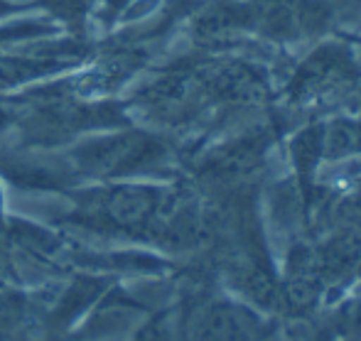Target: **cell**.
<instances>
[{"label":"cell","instance_id":"cell-1","mask_svg":"<svg viewBox=\"0 0 361 341\" xmlns=\"http://www.w3.org/2000/svg\"><path fill=\"white\" fill-rule=\"evenodd\" d=\"M167 213V194L157 187L118 185L91 192L79 202V216L96 228L143 233Z\"/></svg>","mask_w":361,"mask_h":341},{"label":"cell","instance_id":"cell-2","mask_svg":"<svg viewBox=\"0 0 361 341\" xmlns=\"http://www.w3.org/2000/svg\"><path fill=\"white\" fill-rule=\"evenodd\" d=\"M162 157V145L145 133H118L89 140L76 147L74 160L79 172L101 180L126 177L147 170Z\"/></svg>","mask_w":361,"mask_h":341},{"label":"cell","instance_id":"cell-3","mask_svg":"<svg viewBox=\"0 0 361 341\" xmlns=\"http://www.w3.org/2000/svg\"><path fill=\"white\" fill-rule=\"evenodd\" d=\"M268 327L258 314L236 302H214L197 319L195 341H266Z\"/></svg>","mask_w":361,"mask_h":341},{"label":"cell","instance_id":"cell-4","mask_svg":"<svg viewBox=\"0 0 361 341\" xmlns=\"http://www.w3.org/2000/svg\"><path fill=\"white\" fill-rule=\"evenodd\" d=\"M349 74H352V62L347 59V54L329 47L312 54V59L305 62V67L295 79V89L302 96L322 94V91L334 89L337 84H344Z\"/></svg>","mask_w":361,"mask_h":341},{"label":"cell","instance_id":"cell-5","mask_svg":"<svg viewBox=\"0 0 361 341\" xmlns=\"http://www.w3.org/2000/svg\"><path fill=\"white\" fill-rule=\"evenodd\" d=\"M361 150V128L347 120L332 123L324 130V152L332 157H344Z\"/></svg>","mask_w":361,"mask_h":341},{"label":"cell","instance_id":"cell-6","mask_svg":"<svg viewBox=\"0 0 361 341\" xmlns=\"http://www.w3.org/2000/svg\"><path fill=\"white\" fill-rule=\"evenodd\" d=\"M47 67H49V57L3 59V62H0V89H5V86H10V84H18V81L32 79V76L42 74Z\"/></svg>","mask_w":361,"mask_h":341},{"label":"cell","instance_id":"cell-7","mask_svg":"<svg viewBox=\"0 0 361 341\" xmlns=\"http://www.w3.org/2000/svg\"><path fill=\"white\" fill-rule=\"evenodd\" d=\"M177 319H172L170 312H162L157 317L147 319V324L138 332L133 341H177Z\"/></svg>","mask_w":361,"mask_h":341},{"label":"cell","instance_id":"cell-8","mask_svg":"<svg viewBox=\"0 0 361 341\" xmlns=\"http://www.w3.org/2000/svg\"><path fill=\"white\" fill-rule=\"evenodd\" d=\"M25 304L13 294H0V339L23 324Z\"/></svg>","mask_w":361,"mask_h":341},{"label":"cell","instance_id":"cell-9","mask_svg":"<svg viewBox=\"0 0 361 341\" xmlns=\"http://www.w3.org/2000/svg\"><path fill=\"white\" fill-rule=\"evenodd\" d=\"M5 226V216H3V194H0V228Z\"/></svg>","mask_w":361,"mask_h":341},{"label":"cell","instance_id":"cell-10","mask_svg":"<svg viewBox=\"0 0 361 341\" xmlns=\"http://www.w3.org/2000/svg\"><path fill=\"white\" fill-rule=\"evenodd\" d=\"M266 341H268V339H266Z\"/></svg>","mask_w":361,"mask_h":341}]
</instances>
